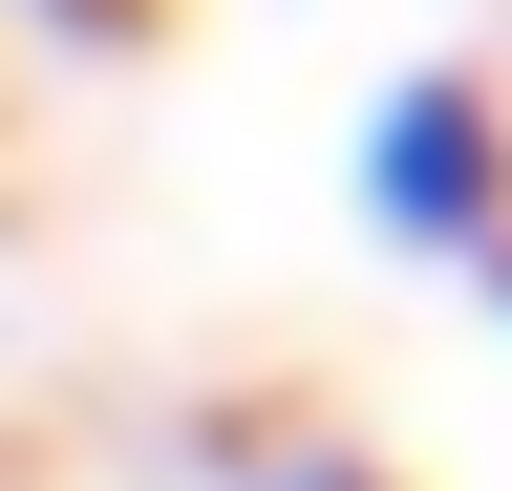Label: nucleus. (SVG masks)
<instances>
[{
  "label": "nucleus",
  "mask_w": 512,
  "mask_h": 491,
  "mask_svg": "<svg viewBox=\"0 0 512 491\" xmlns=\"http://www.w3.org/2000/svg\"><path fill=\"white\" fill-rule=\"evenodd\" d=\"M363 193L406 214V235H448V257H470V235H491V193H512V150H491V107H470V86H384Z\"/></svg>",
  "instance_id": "obj_1"
}]
</instances>
